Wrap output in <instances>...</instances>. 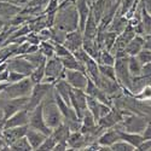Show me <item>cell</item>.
<instances>
[{
	"label": "cell",
	"instance_id": "obj_49",
	"mask_svg": "<svg viewBox=\"0 0 151 151\" xmlns=\"http://www.w3.org/2000/svg\"><path fill=\"white\" fill-rule=\"evenodd\" d=\"M0 129H1V123H0Z\"/></svg>",
	"mask_w": 151,
	"mask_h": 151
},
{
	"label": "cell",
	"instance_id": "obj_37",
	"mask_svg": "<svg viewBox=\"0 0 151 151\" xmlns=\"http://www.w3.org/2000/svg\"><path fill=\"white\" fill-rule=\"evenodd\" d=\"M99 71H100V74H102L103 76L117 81V80H116V74H115V68H114V65L99 64Z\"/></svg>",
	"mask_w": 151,
	"mask_h": 151
},
{
	"label": "cell",
	"instance_id": "obj_5",
	"mask_svg": "<svg viewBox=\"0 0 151 151\" xmlns=\"http://www.w3.org/2000/svg\"><path fill=\"white\" fill-rule=\"evenodd\" d=\"M53 88V83H50V82H39V83H35L33 87V91L29 96V100H28V104L26 106V109L30 112L33 109H35L39 104L42 103V100L47 97L48 92Z\"/></svg>",
	"mask_w": 151,
	"mask_h": 151
},
{
	"label": "cell",
	"instance_id": "obj_30",
	"mask_svg": "<svg viewBox=\"0 0 151 151\" xmlns=\"http://www.w3.org/2000/svg\"><path fill=\"white\" fill-rule=\"evenodd\" d=\"M99 109H100V102L99 100L91 97V96H87V110L92 114V116L94 117L97 123H98V120H99Z\"/></svg>",
	"mask_w": 151,
	"mask_h": 151
},
{
	"label": "cell",
	"instance_id": "obj_20",
	"mask_svg": "<svg viewBox=\"0 0 151 151\" xmlns=\"http://www.w3.org/2000/svg\"><path fill=\"white\" fill-rule=\"evenodd\" d=\"M120 134H119V129H114V128H110L108 129L106 132L102 133L99 137H98V140L97 143L102 146H108L110 147L114 143H116L117 140H120Z\"/></svg>",
	"mask_w": 151,
	"mask_h": 151
},
{
	"label": "cell",
	"instance_id": "obj_6",
	"mask_svg": "<svg viewBox=\"0 0 151 151\" xmlns=\"http://www.w3.org/2000/svg\"><path fill=\"white\" fill-rule=\"evenodd\" d=\"M127 57H122V58H116L115 60V74H116V80L120 83V86L122 88H127L128 91L131 90V86H132V75L129 74L128 70V65H127Z\"/></svg>",
	"mask_w": 151,
	"mask_h": 151
},
{
	"label": "cell",
	"instance_id": "obj_33",
	"mask_svg": "<svg viewBox=\"0 0 151 151\" xmlns=\"http://www.w3.org/2000/svg\"><path fill=\"white\" fill-rule=\"evenodd\" d=\"M116 58L114 57L109 50H102L98 57V64H106V65H114Z\"/></svg>",
	"mask_w": 151,
	"mask_h": 151
},
{
	"label": "cell",
	"instance_id": "obj_18",
	"mask_svg": "<svg viewBox=\"0 0 151 151\" xmlns=\"http://www.w3.org/2000/svg\"><path fill=\"white\" fill-rule=\"evenodd\" d=\"M143 47H144V35L135 34L129 40V42L126 45L124 51L127 53V56H137Z\"/></svg>",
	"mask_w": 151,
	"mask_h": 151
},
{
	"label": "cell",
	"instance_id": "obj_47",
	"mask_svg": "<svg viewBox=\"0 0 151 151\" xmlns=\"http://www.w3.org/2000/svg\"><path fill=\"white\" fill-rule=\"evenodd\" d=\"M3 26H4V22H3V19H1V18H0V29L3 28Z\"/></svg>",
	"mask_w": 151,
	"mask_h": 151
},
{
	"label": "cell",
	"instance_id": "obj_23",
	"mask_svg": "<svg viewBox=\"0 0 151 151\" xmlns=\"http://www.w3.org/2000/svg\"><path fill=\"white\" fill-rule=\"evenodd\" d=\"M68 147L70 149H83L87 146V139L86 135L82 132H70L69 138H68Z\"/></svg>",
	"mask_w": 151,
	"mask_h": 151
},
{
	"label": "cell",
	"instance_id": "obj_34",
	"mask_svg": "<svg viewBox=\"0 0 151 151\" xmlns=\"http://www.w3.org/2000/svg\"><path fill=\"white\" fill-rule=\"evenodd\" d=\"M10 150H15V151H29L33 150L28 139L26 137H22L19 139H17L15 143H12L10 145Z\"/></svg>",
	"mask_w": 151,
	"mask_h": 151
},
{
	"label": "cell",
	"instance_id": "obj_31",
	"mask_svg": "<svg viewBox=\"0 0 151 151\" xmlns=\"http://www.w3.org/2000/svg\"><path fill=\"white\" fill-rule=\"evenodd\" d=\"M39 51L46 57V58H51L55 56V42L52 40H46L41 41L39 45Z\"/></svg>",
	"mask_w": 151,
	"mask_h": 151
},
{
	"label": "cell",
	"instance_id": "obj_19",
	"mask_svg": "<svg viewBox=\"0 0 151 151\" xmlns=\"http://www.w3.org/2000/svg\"><path fill=\"white\" fill-rule=\"evenodd\" d=\"M76 9L79 14V29L82 32L85 28L86 21L91 14V7L87 4V0H76Z\"/></svg>",
	"mask_w": 151,
	"mask_h": 151
},
{
	"label": "cell",
	"instance_id": "obj_27",
	"mask_svg": "<svg viewBox=\"0 0 151 151\" xmlns=\"http://www.w3.org/2000/svg\"><path fill=\"white\" fill-rule=\"evenodd\" d=\"M63 67H64V69H69V70H80V71H83L86 73V69H85V65L82 64V63H80L76 58H75V56L73 53L65 56V57H60L59 58Z\"/></svg>",
	"mask_w": 151,
	"mask_h": 151
},
{
	"label": "cell",
	"instance_id": "obj_8",
	"mask_svg": "<svg viewBox=\"0 0 151 151\" xmlns=\"http://www.w3.org/2000/svg\"><path fill=\"white\" fill-rule=\"evenodd\" d=\"M70 104L74 111L76 112L78 117L81 120L83 114L87 111V94L83 90L73 88L70 92Z\"/></svg>",
	"mask_w": 151,
	"mask_h": 151
},
{
	"label": "cell",
	"instance_id": "obj_46",
	"mask_svg": "<svg viewBox=\"0 0 151 151\" xmlns=\"http://www.w3.org/2000/svg\"><path fill=\"white\" fill-rule=\"evenodd\" d=\"M69 3L75 4V3H76V0H63V3H62V4H69Z\"/></svg>",
	"mask_w": 151,
	"mask_h": 151
},
{
	"label": "cell",
	"instance_id": "obj_1",
	"mask_svg": "<svg viewBox=\"0 0 151 151\" xmlns=\"http://www.w3.org/2000/svg\"><path fill=\"white\" fill-rule=\"evenodd\" d=\"M55 28L65 33L79 28V14L76 4H60L55 14Z\"/></svg>",
	"mask_w": 151,
	"mask_h": 151
},
{
	"label": "cell",
	"instance_id": "obj_39",
	"mask_svg": "<svg viewBox=\"0 0 151 151\" xmlns=\"http://www.w3.org/2000/svg\"><path fill=\"white\" fill-rule=\"evenodd\" d=\"M57 143H56V140H55V138L50 134V135H47L46 137V139L42 142V144L37 147V150L39 151H48V150H53V147H55V145H56Z\"/></svg>",
	"mask_w": 151,
	"mask_h": 151
},
{
	"label": "cell",
	"instance_id": "obj_7",
	"mask_svg": "<svg viewBox=\"0 0 151 151\" xmlns=\"http://www.w3.org/2000/svg\"><path fill=\"white\" fill-rule=\"evenodd\" d=\"M29 97H19V98H7L5 102H1L3 110V121L7 120L10 116L16 114L21 109H24L28 104Z\"/></svg>",
	"mask_w": 151,
	"mask_h": 151
},
{
	"label": "cell",
	"instance_id": "obj_11",
	"mask_svg": "<svg viewBox=\"0 0 151 151\" xmlns=\"http://www.w3.org/2000/svg\"><path fill=\"white\" fill-rule=\"evenodd\" d=\"M64 79L67 82L73 87V88H79V90H85L87 81H88V76L87 74L80 70H64Z\"/></svg>",
	"mask_w": 151,
	"mask_h": 151
},
{
	"label": "cell",
	"instance_id": "obj_42",
	"mask_svg": "<svg viewBox=\"0 0 151 151\" xmlns=\"http://www.w3.org/2000/svg\"><path fill=\"white\" fill-rule=\"evenodd\" d=\"M26 78V75H23L18 71H14V70H9V75H7V82L9 83H12V82H16V81H19L22 79Z\"/></svg>",
	"mask_w": 151,
	"mask_h": 151
},
{
	"label": "cell",
	"instance_id": "obj_48",
	"mask_svg": "<svg viewBox=\"0 0 151 151\" xmlns=\"http://www.w3.org/2000/svg\"><path fill=\"white\" fill-rule=\"evenodd\" d=\"M3 42H4V41H3L1 39H0V47H1V46H3Z\"/></svg>",
	"mask_w": 151,
	"mask_h": 151
},
{
	"label": "cell",
	"instance_id": "obj_43",
	"mask_svg": "<svg viewBox=\"0 0 151 151\" xmlns=\"http://www.w3.org/2000/svg\"><path fill=\"white\" fill-rule=\"evenodd\" d=\"M140 76H144V78H151V62L143 64Z\"/></svg>",
	"mask_w": 151,
	"mask_h": 151
},
{
	"label": "cell",
	"instance_id": "obj_9",
	"mask_svg": "<svg viewBox=\"0 0 151 151\" xmlns=\"http://www.w3.org/2000/svg\"><path fill=\"white\" fill-rule=\"evenodd\" d=\"M28 126L30 128H34V129L42 132L46 135L51 134L52 129L46 124V122L44 120V116H42V103L39 104L35 109H33L29 112V123H28Z\"/></svg>",
	"mask_w": 151,
	"mask_h": 151
},
{
	"label": "cell",
	"instance_id": "obj_16",
	"mask_svg": "<svg viewBox=\"0 0 151 151\" xmlns=\"http://www.w3.org/2000/svg\"><path fill=\"white\" fill-rule=\"evenodd\" d=\"M21 11H22V7L19 5L0 0V18L1 19H12Z\"/></svg>",
	"mask_w": 151,
	"mask_h": 151
},
{
	"label": "cell",
	"instance_id": "obj_40",
	"mask_svg": "<svg viewBox=\"0 0 151 151\" xmlns=\"http://www.w3.org/2000/svg\"><path fill=\"white\" fill-rule=\"evenodd\" d=\"M135 57L139 59V62L142 63V64H145V63L151 62V51H150V50H147V48L143 47L139 51V53H138Z\"/></svg>",
	"mask_w": 151,
	"mask_h": 151
},
{
	"label": "cell",
	"instance_id": "obj_44",
	"mask_svg": "<svg viewBox=\"0 0 151 151\" xmlns=\"http://www.w3.org/2000/svg\"><path fill=\"white\" fill-rule=\"evenodd\" d=\"M143 132H144V133H143L142 135H143V138H144V140L151 139V123H147V124H146V127H145V129H144Z\"/></svg>",
	"mask_w": 151,
	"mask_h": 151
},
{
	"label": "cell",
	"instance_id": "obj_3",
	"mask_svg": "<svg viewBox=\"0 0 151 151\" xmlns=\"http://www.w3.org/2000/svg\"><path fill=\"white\" fill-rule=\"evenodd\" d=\"M42 116L46 124L51 129L57 128L63 123L62 112L55 102V98H52L51 100H42Z\"/></svg>",
	"mask_w": 151,
	"mask_h": 151
},
{
	"label": "cell",
	"instance_id": "obj_22",
	"mask_svg": "<svg viewBox=\"0 0 151 151\" xmlns=\"http://www.w3.org/2000/svg\"><path fill=\"white\" fill-rule=\"evenodd\" d=\"M55 91L60 96V98L64 100V102L67 103V104H69L70 106H71V104H70V92H71V86L67 82V80L63 78V79H59V80H57L56 82H55Z\"/></svg>",
	"mask_w": 151,
	"mask_h": 151
},
{
	"label": "cell",
	"instance_id": "obj_26",
	"mask_svg": "<svg viewBox=\"0 0 151 151\" xmlns=\"http://www.w3.org/2000/svg\"><path fill=\"white\" fill-rule=\"evenodd\" d=\"M119 134L120 138L122 140L129 143L131 145H133L137 150V147L139 146L143 142H144V138L140 133H133V132H127V131H123V129H119Z\"/></svg>",
	"mask_w": 151,
	"mask_h": 151
},
{
	"label": "cell",
	"instance_id": "obj_17",
	"mask_svg": "<svg viewBox=\"0 0 151 151\" xmlns=\"http://www.w3.org/2000/svg\"><path fill=\"white\" fill-rule=\"evenodd\" d=\"M124 124V129L127 132H133V133H142L145 127H146V122L144 119L139 117H128L127 120H122Z\"/></svg>",
	"mask_w": 151,
	"mask_h": 151
},
{
	"label": "cell",
	"instance_id": "obj_2",
	"mask_svg": "<svg viewBox=\"0 0 151 151\" xmlns=\"http://www.w3.org/2000/svg\"><path fill=\"white\" fill-rule=\"evenodd\" d=\"M34 87V82L30 80L29 76H26L24 79L7 83L5 90L3 91V94L6 98H19V97H29Z\"/></svg>",
	"mask_w": 151,
	"mask_h": 151
},
{
	"label": "cell",
	"instance_id": "obj_24",
	"mask_svg": "<svg viewBox=\"0 0 151 151\" xmlns=\"http://www.w3.org/2000/svg\"><path fill=\"white\" fill-rule=\"evenodd\" d=\"M137 34L151 35V15L143 9L140 14V23L134 28Z\"/></svg>",
	"mask_w": 151,
	"mask_h": 151
},
{
	"label": "cell",
	"instance_id": "obj_45",
	"mask_svg": "<svg viewBox=\"0 0 151 151\" xmlns=\"http://www.w3.org/2000/svg\"><path fill=\"white\" fill-rule=\"evenodd\" d=\"M144 48L151 51V35H144Z\"/></svg>",
	"mask_w": 151,
	"mask_h": 151
},
{
	"label": "cell",
	"instance_id": "obj_21",
	"mask_svg": "<svg viewBox=\"0 0 151 151\" xmlns=\"http://www.w3.org/2000/svg\"><path fill=\"white\" fill-rule=\"evenodd\" d=\"M46 134H44L42 132L37 131V129H34V128H30L28 126V129H27V133H26V138L28 139L30 146L33 150H37V147H39L42 142L46 139Z\"/></svg>",
	"mask_w": 151,
	"mask_h": 151
},
{
	"label": "cell",
	"instance_id": "obj_36",
	"mask_svg": "<svg viewBox=\"0 0 151 151\" xmlns=\"http://www.w3.org/2000/svg\"><path fill=\"white\" fill-rule=\"evenodd\" d=\"M110 149H111V151H134L135 150V147L133 145H131L129 143L124 142L122 139L114 143L110 146Z\"/></svg>",
	"mask_w": 151,
	"mask_h": 151
},
{
	"label": "cell",
	"instance_id": "obj_14",
	"mask_svg": "<svg viewBox=\"0 0 151 151\" xmlns=\"http://www.w3.org/2000/svg\"><path fill=\"white\" fill-rule=\"evenodd\" d=\"M82 42H83V33L78 28L73 32L67 33L65 40L63 42V45H64L71 53H74L76 50L82 47Z\"/></svg>",
	"mask_w": 151,
	"mask_h": 151
},
{
	"label": "cell",
	"instance_id": "obj_10",
	"mask_svg": "<svg viewBox=\"0 0 151 151\" xmlns=\"http://www.w3.org/2000/svg\"><path fill=\"white\" fill-rule=\"evenodd\" d=\"M6 64H7V70H14L18 71L26 76H29L32 71L35 69L32 63L24 57V56H14L6 59Z\"/></svg>",
	"mask_w": 151,
	"mask_h": 151
},
{
	"label": "cell",
	"instance_id": "obj_29",
	"mask_svg": "<svg viewBox=\"0 0 151 151\" xmlns=\"http://www.w3.org/2000/svg\"><path fill=\"white\" fill-rule=\"evenodd\" d=\"M127 65H128V70H129V74L132 75V78L140 76L143 64L139 62V59H138L135 56H128Z\"/></svg>",
	"mask_w": 151,
	"mask_h": 151
},
{
	"label": "cell",
	"instance_id": "obj_50",
	"mask_svg": "<svg viewBox=\"0 0 151 151\" xmlns=\"http://www.w3.org/2000/svg\"><path fill=\"white\" fill-rule=\"evenodd\" d=\"M150 85H151V82H150Z\"/></svg>",
	"mask_w": 151,
	"mask_h": 151
},
{
	"label": "cell",
	"instance_id": "obj_4",
	"mask_svg": "<svg viewBox=\"0 0 151 151\" xmlns=\"http://www.w3.org/2000/svg\"><path fill=\"white\" fill-rule=\"evenodd\" d=\"M64 70L65 69L63 67L59 57L53 56L51 58H47L45 63V78L42 81L55 85L57 80L64 78Z\"/></svg>",
	"mask_w": 151,
	"mask_h": 151
},
{
	"label": "cell",
	"instance_id": "obj_12",
	"mask_svg": "<svg viewBox=\"0 0 151 151\" xmlns=\"http://www.w3.org/2000/svg\"><path fill=\"white\" fill-rule=\"evenodd\" d=\"M29 123V111L24 108L17 111L16 114L10 116L7 120L1 122V129L10 127H18V126H26Z\"/></svg>",
	"mask_w": 151,
	"mask_h": 151
},
{
	"label": "cell",
	"instance_id": "obj_32",
	"mask_svg": "<svg viewBox=\"0 0 151 151\" xmlns=\"http://www.w3.org/2000/svg\"><path fill=\"white\" fill-rule=\"evenodd\" d=\"M24 57H26V58L32 63V65H33L34 68L45 64L46 60H47V58H46V57H45L40 51H36V52H33V53L26 55Z\"/></svg>",
	"mask_w": 151,
	"mask_h": 151
},
{
	"label": "cell",
	"instance_id": "obj_13",
	"mask_svg": "<svg viewBox=\"0 0 151 151\" xmlns=\"http://www.w3.org/2000/svg\"><path fill=\"white\" fill-rule=\"evenodd\" d=\"M28 129V124L26 126H18V127H10V128H4L1 131V135H3V139L5 142V144L10 147V145L12 143H15L17 139L22 137H26Z\"/></svg>",
	"mask_w": 151,
	"mask_h": 151
},
{
	"label": "cell",
	"instance_id": "obj_38",
	"mask_svg": "<svg viewBox=\"0 0 151 151\" xmlns=\"http://www.w3.org/2000/svg\"><path fill=\"white\" fill-rule=\"evenodd\" d=\"M134 98L139 100H150L151 99V85H145L143 88L134 94Z\"/></svg>",
	"mask_w": 151,
	"mask_h": 151
},
{
	"label": "cell",
	"instance_id": "obj_35",
	"mask_svg": "<svg viewBox=\"0 0 151 151\" xmlns=\"http://www.w3.org/2000/svg\"><path fill=\"white\" fill-rule=\"evenodd\" d=\"M29 78H30V80L34 82V85H35V83H39V82H42V80H44V78H45V64L36 67V68L32 71V74L29 75Z\"/></svg>",
	"mask_w": 151,
	"mask_h": 151
},
{
	"label": "cell",
	"instance_id": "obj_28",
	"mask_svg": "<svg viewBox=\"0 0 151 151\" xmlns=\"http://www.w3.org/2000/svg\"><path fill=\"white\" fill-rule=\"evenodd\" d=\"M127 26H128V19L127 18L123 17V16H115L114 19L111 21V23L109 24L108 30H111V32H115V33L120 34L126 29Z\"/></svg>",
	"mask_w": 151,
	"mask_h": 151
},
{
	"label": "cell",
	"instance_id": "obj_25",
	"mask_svg": "<svg viewBox=\"0 0 151 151\" xmlns=\"http://www.w3.org/2000/svg\"><path fill=\"white\" fill-rule=\"evenodd\" d=\"M85 69H86V74H87V76L91 78L98 86L99 83V80H100V71H99V64H98V62L90 57L88 59L86 60L85 63Z\"/></svg>",
	"mask_w": 151,
	"mask_h": 151
},
{
	"label": "cell",
	"instance_id": "obj_15",
	"mask_svg": "<svg viewBox=\"0 0 151 151\" xmlns=\"http://www.w3.org/2000/svg\"><path fill=\"white\" fill-rule=\"evenodd\" d=\"M122 115H121V112L120 111H116L111 108V110L108 112V114L103 117H100L98 120V124L102 127L103 129L104 128H111V127H114V126H116L117 123L122 122Z\"/></svg>",
	"mask_w": 151,
	"mask_h": 151
},
{
	"label": "cell",
	"instance_id": "obj_41",
	"mask_svg": "<svg viewBox=\"0 0 151 151\" xmlns=\"http://www.w3.org/2000/svg\"><path fill=\"white\" fill-rule=\"evenodd\" d=\"M70 53L71 52L63 44L55 42V56H57V57L60 58V57H65V56H68Z\"/></svg>",
	"mask_w": 151,
	"mask_h": 151
}]
</instances>
